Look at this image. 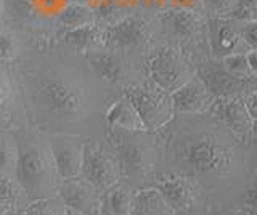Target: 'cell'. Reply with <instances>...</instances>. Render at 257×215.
Masks as SVG:
<instances>
[{"label":"cell","mask_w":257,"mask_h":215,"mask_svg":"<svg viewBox=\"0 0 257 215\" xmlns=\"http://www.w3.org/2000/svg\"><path fill=\"white\" fill-rule=\"evenodd\" d=\"M155 138L156 172L195 180L211 204L230 205L257 181L255 145L239 140L209 113L174 116Z\"/></svg>","instance_id":"obj_1"},{"label":"cell","mask_w":257,"mask_h":215,"mask_svg":"<svg viewBox=\"0 0 257 215\" xmlns=\"http://www.w3.org/2000/svg\"><path fill=\"white\" fill-rule=\"evenodd\" d=\"M24 116L44 133H74L90 138L106 130L104 111L116 95L85 61L34 58L15 69Z\"/></svg>","instance_id":"obj_2"},{"label":"cell","mask_w":257,"mask_h":215,"mask_svg":"<svg viewBox=\"0 0 257 215\" xmlns=\"http://www.w3.org/2000/svg\"><path fill=\"white\" fill-rule=\"evenodd\" d=\"M15 138L18 148L15 177L31 201L56 196L61 177L56 170L47 133L26 125L15 130Z\"/></svg>","instance_id":"obj_3"},{"label":"cell","mask_w":257,"mask_h":215,"mask_svg":"<svg viewBox=\"0 0 257 215\" xmlns=\"http://www.w3.org/2000/svg\"><path fill=\"white\" fill-rule=\"evenodd\" d=\"M103 138L114 151L122 180L137 189L148 188L156 173V138L150 132H124L106 129Z\"/></svg>","instance_id":"obj_4"},{"label":"cell","mask_w":257,"mask_h":215,"mask_svg":"<svg viewBox=\"0 0 257 215\" xmlns=\"http://www.w3.org/2000/svg\"><path fill=\"white\" fill-rule=\"evenodd\" d=\"M85 65L92 71V74L98 81L106 85L116 95H120L125 87L139 84L148 79L145 73L137 71L134 63L127 60L122 52L112 50L109 47H98V49L88 50L82 55Z\"/></svg>","instance_id":"obj_5"},{"label":"cell","mask_w":257,"mask_h":215,"mask_svg":"<svg viewBox=\"0 0 257 215\" xmlns=\"http://www.w3.org/2000/svg\"><path fill=\"white\" fill-rule=\"evenodd\" d=\"M120 95H124L132 103V106L139 113L143 125L147 127L150 133H156L161 130L175 116L171 93L159 89L150 79L125 87Z\"/></svg>","instance_id":"obj_6"},{"label":"cell","mask_w":257,"mask_h":215,"mask_svg":"<svg viewBox=\"0 0 257 215\" xmlns=\"http://www.w3.org/2000/svg\"><path fill=\"white\" fill-rule=\"evenodd\" d=\"M148 188L156 189L174 213L196 212L211 204L203 188L195 180L183 175L156 172L150 180Z\"/></svg>","instance_id":"obj_7"},{"label":"cell","mask_w":257,"mask_h":215,"mask_svg":"<svg viewBox=\"0 0 257 215\" xmlns=\"http://www.w3.org/2000/svg\"><path fill=\"white\" fill-rule=\"evenodd\" d=\"M79 177L101 191L122 180L117 157L106 140L103 138V135L85 138Z\"/></svg>","instance_id":"obj_8"},{"label":"cell","mask_w":257,"mask_h":215,"mask_svg":"<svg viewBox=\"0 0 257 215\" xmlns=\"http://www.w3.org/2000/svg\"><path fill=\"white\" fill-rule=\"evenodd\" d=\"M147 77L159 89L172 93L195 77V66L174 49H161L150 58Z\"/></svg>","instance_id":"obj_9"},{"label":"cell","mask_w":257,"mask_h":215,"mask_svg":"<svg viewBox=\"0 0 257 215\" xmlns=\"http://www.w3.org/2000/svg\"><path fill=\"white\" fill-rule=\"evenodd\" d=\"M195 76L215 98H244L247 93L257 90V79L231 76L219 65V60L198 63Z\"/></svg>","instance_id":"obj_10"},{"label":"cell","mask_w":257,"mask_h":215,"mask_svg":"<svg viewBox=\"0 0 257 215\" xmlns=\"http://www.w3.org/2000/svg\"><path fill=\"white\" fill-rule=\"evenodd\" d=\"M26 125L15 69L10 63L0 61V130H16Z\"/></svg>","instance_id":"obj_11"},{"label":"cell","mask_w":257,"mask_h":215,"mask_svg":"<svg viewBox=\"0 0 257 215\" xmlns=\"http://www.w3.org/2000/svg\"><path fill=\"white\" fill-rule=\"evenodd\" d=\"M56 196L74 212L82 215H103V191L79 175L61 180Z\"/></svg>","instance_id":"obj_12"},{"label":"cell","mask_w":257,"mask_h":215,"mask_svg":"<svg viewBox=\"0 0 257 215\" xmlns=\"http://www.w3.org/2000/svg\"><path fill=\"white\" fill-rule=\"evenodd\" d=\"M47 141L61 180L77 177L82 165L85 137L74 133H47Z\"/></svg>","instance_id":"obj_13"},{"label":"cell","mask_w":257,"mask_h":215,"mask_svg":"<svg viewBox=\"0 0 257 215\" xmlns=\"http://www.w3.org/2000/svg\"><path fill=\"white\" fill-rule=\"evenodd\" d=\"M207 113L239 140L255 145V121L247 114L243 98H215Z\"/></svg>","instance_id":"obj_14"},{"label":"cell","mask_w":257,"mask_h":215,"mask_svg":"<svg viewBox=\"0 0 257 215\" xmlns=\"http://www.w3.org/2000/svg\"><path fill=\"white\" fill-rule=\"evenodd\" d=\"M171 100L175 116H195L207 113L215 97L195 76L180 89L172 92Z\"/></svg>","instance_id":"obj_15"},{"label":"cell","mask_w":257,"mask_h":215,"mask_svg":"<svg viewBox=\"0 0 257 215\" xmlns=\"http://www.w3.org/2000/svg\"><path fill=\"white\" fill-rule=\"evenodd\" d=\"M209 44L212 60H222L228 55L247 53L251 50L241 37V31L225 18L209 20Z\"/></svg>","instance_id":"obj_16"},{"label":"cell","mask_w":257,"mask_h":215,"mask_svg":"<svg viewBox=\"0 0 257 215\" xmlns=\"http://www.w3.org/2000/svg\"><path fill=\"white\" fill-rule=\"evenodd\" d=\"M148 41V28L145 21L128 17L112 25L106 33V44L117 52H132L143 47Z\"/></svg>","instance_id":"obj_17"},{"label":"cell","mask_w":257,"mask_h":215,"mask_svg":"<svg viewBox=\"0 0 257 215\" xmlns=\"http://www.w3.org/2000/svg\"><path fill=\"white\" fill-rule=\"evenodd\" d=\"M104 125L106 129H116L124 132H148L143 125L139 113L124 95H117L109 101L104 111Z\"/></svg>","instance_id":"obj_18"},{"label":"cell","mask_w":257,"mask_h":215,"mask_svg":"<svg viewBox=\"0 0 257 215\" xmlns=\"http://www.w3.org/2000/svg\"><path fill=\"white\" fill-rule=\"evenodd\" d=\"M161 26L166 29L167 34L174 36L175 39L188 41L191 36H196L203 26L198 12L183 10V9H172L159 15Z\"/></svg>","instance_id":"obj_19"},{"label":"cell","mask_w":257,"mask_h":215,"mask_svg":"<svg viewBox=\"0 0 257 215\" xmlns=\"http://www.w3.org/2000/svg\"><path fill=\"white\" fill-rule=\"evenodd\" d=\"M139 189L120 180L103 191V215H131Z\"/></svg>","instance_id":"obj_20"},{"label":"cell","mask_w":257,"mask_h":215,"mask_svg":"<svg viewBox=\"0 0 257 215\" xmlns=\"http://www.w3.org/2000/svg\"><path fill=\"white\" fill-rule=\"evenodd\" d=\"M131 215H174L161 194L153 188L139 189Z\"/></svg>","instance_id":"obj_21"},{"label":"cell","mask_w":257,"mask_h":215,"mask_svg":"<svg viewBox=\"0 0 257 215\" xmlns=\"http://www.w3.org/2000/svg\"><path fill=\"white\" fill-rule=\"evenodd\" d=\"M58 23L69 31L80 29V28H87V26L95 25L96 15H95V10L87 5L69 4L68 7H64V9L60 12Z\"/></svg>","instance_id":"obj_22"},{"label":"cell","mask_w":257,"mask_h":215,"mask_svg":"<svg viewBox=\"0 0 257 215\" xmlns=\"http://www.w3.org/2000/svg\"><path fill=\"white\" fill-rule=\"evenodd\" d=\"M0 202L12 205L18 210H24L31 202V197L21 186L18 178L13 175L0 173Z\"/></svg>","instance_id":"obj_23"},{"label":"cell","mask_w":257,"mask_h":215,"mask_svg":"<svg viewBox=\"0 0 257 215\" xmlns=\"http://www.w3.org/2000/svg\"><path fill=\"white\" fill-rule=\"evenodd\" d=\"M16 148L15 130H0V173L13 175L16 173Z\"/></svg>","instance_id":"obj_24"},{"label":"cell","mask_w":257,"mask_h":215,"mask_svg":"<svg viewBox=\"0 0 257 215\" xmlns=\"http://www.w3.org/2000/svg\"><path fill=\"white\" fill-rule=\"evenodd\" d=\"M98 29L95 28V25L87 26V28H80V29H72L68 33L66 41L68 44H71L77 52L85 53L88 50L98 49V47L103 44L101 39H98Z\"/></svg>","instance_id":"obj_25"},{"label":"cell","mask_w":257,"mask_h":215,"mask_svg":"<svg viewBox=\"0 0 257 215\" xmlns=\"http://www.w3.org/2000/svg\"><path fill=\"white\" fill-rule=\"evenodd\" d=\"M23 215H68V207L63 204L58 196L36 199L28 204Z\"/></svg>","instance_id":"obj_26"},{"label":"cell","mask_w":257,"mask_h":215,"mask_svg":"<svg viewBox=\"0 0 257 215\" xmlns=\"http://www.w3.org/2000/svg\"><path fill=\"white\" fill-rule=\"evenodd\" d=\"M220 61H222L220 63L222 68L231 76L243 77V79H257V73H254L251 66H249L246 53L228 55V57H223Z\"/></svg>","instance_id":"obj_27"},{"label":"cell","mask_w":257,"mask_h":215,"mask_svg":"<svg viewBox=\"0 0 257 215\" xmlns=\"http://www.w3.org/2000/svg\"><path fill=\"white\" fill-rule=\"evenodd\" d=\"M238 0H201L203 9L215 18H225L233 13Z\"/></svg>","instance_id":"obj_28"},{"label":"cell","mask_w":257,"mask_h":215,"mask_svg":"<svg viewBox=\"0 0 257 215\" xmlns=\"http://www.w3.org/2000/svg\"><path fill=\"white\" fill-rule=\"evenodd\" d=\"M18 57V44L8 33H0V61L12 63Z\"/></svg>","instance_id":"obj_29"},{"label":"cell","mask_w":257,"mask_h":215,"mask_svg":"<svg viewBox=\"0 0 257 215\" xmlns=\"http://www.w3.org/2000/svg\"><path fill=\"white\" fill-rule=\"evenodd\" d=\"M174 215H243L236 209H233L230 205H219V204H209L207 207L196 212H188V213H174Z\"/></svg>","instance_id":"obj_30"},{"label":"cell","mask_w":257,"mask_h":215,"mask_svg":"<svg viewBox=\"0 0 257 215\" xmlns=\"http://www.w3.org/2000/svg\"><path fill=\"white\" fill-rule=\"evenodd\" d=\"M241 37L251 50L257 49V25L255 21H246V25L239 29Z\"/></svg>","instance_id":"obj_31"},{"label":"cell","mask_w":257,"mask_h":215,"mask_svg":"<svg viewBox=\"0 0 257 215\" xmlns=\"http://www.w3.org/2000/svg\"><path fill=\"white\" fill-rule=\"evenodd\" d=\"M171 4L175 9H183V10H191V12H199L203 9L201 0H171Z\"/></svg>","instance_id":"obj_32"},{"label":"cell","mask_w":257,"mask_h":215,"mask_svg":"<svg viewBox=\"0 0 257 215\" xmlns=\"http://www.w3.org/2000/svg\"><path fill=\"white\" fill-rule=\"evenodd\" d=\"M0 215H23V210H18L12 205L0 202Z\"/></svg>","instance_id":"obj_33"},{"label":"cell","mask_w":257,"mask_h":215,"mask_svg":"<svg viewBox=\"0 0 257 215\" xmlns=\"http://www.w3.org/2000/svg\"><path fill=\"white\" fill-rule=\"evenodd\" d=\"M72 4H80V5H87L90 9H96V7H101L103 4H106L104 0H71Z\"/></svg>","instance_id":"obj_34"},{"label":"cell","mask_w":257,"mask_h":215,"mask_svg":"<svg viewBox=\"0 0 257 215\" xmlns=\"http://www.w3.org/2000/svg\"><path fill=\"white\" fill-rule=\"evenodd\" d=\"M4 13V0H0V17H2Z\"/></svg>","instance_id":"obj_35"},{"label":"cell","mask_w":257,"mask_h":215,"mask_svg":"<svg viewBox=\"0 0 257 215\" xmlns=\"http://www.w3.org/2000/svg\"><path fill=\"white\" fill-rule=\"evenodd\" d=\"M68 215H82V213H79V212H74V210L68 209Z\"/></svg>","instance_id":"obj_36"},{"label":"cell","mask_w":257,"mask_h":215,"mask_svg":"<svg viewBox=\"0 0 257 215\" xmlns=\"http://www.w3.org/2000/svg\"><path fill=\"white\" fill-rule=\"evenodd\" d=\"M0 33H2V28H0Z\"/></svg>","instance_id":"obj_37"}]
</instances>
